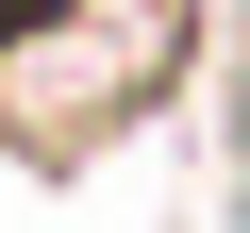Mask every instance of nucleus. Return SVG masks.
<instances>
[{
	"label": "nucleus",
	"mask_w": 250,
	"mask_h": 233,
	"mask_svg": "<svg viewBox=\"0 0 250 233\" xmlns=\"http://www.w3.org/2000/svg\"><path fill=\"white\" fill-rule=\"evenodd\" d=\"M200 83V0H67V17L0 34V150H100L134 134V116H167Z\"/></svg>",
	"instance_id": "f257e3e1"
}]
</instances>
